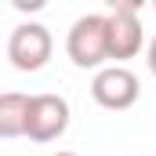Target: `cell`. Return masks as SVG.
Here are the masks:
<instances>
[{"mask_svg":"<svg viewBox=\"0 0 156 156\" xmlns=\"http://www.w3.org/2000/svg\"><path fill=\"white\" fill-rule=\"evenodd\" d=\"M29 102H33V94H22V91L0 94V138H22L26 134Z\"/></svg>","mask_w":156,"mask_h":156,"instance_id":"cell-6","label":"cell"},{"mask_svg":"<svg viewBox=\"0 0 156 156\" xmlns=\"http://www.w3.org/2000/svg\"><path fill=\"white\" fill-rule=\"evenodd\" d=\"M145 47V29L138 22V11H109V58L127 62L138 58Z\"/></svg>","mask_w":156,"mask_h":156,"instance_id":"cell-5","label":"cell"},{"mask_svg":"<svg viewBox=\"0 0 156 156\" xmlns=\"http://www.w3.org/2000/svg\"><path fill=\"white\" fill-rule=\"evenodd\" d=\"M145 66H149V73L156 76V37L149 40V47H145Z\"/></svg>","mask_w":156,"mask_h":156,"instance_id":"cell-9","label":"cell"},{"mask_svg":"<svg viewBox=\"0 0 156 156\" xmlns=\"http://www.w3.org/2000/svg\"><path fill=\"white\" fill-rule=\"evenodd\" d=\"M11 7H15V11H22V15H37V11L47 7V0H11Z\"/></svg>","mask_w":156,"mask_h":156,"instance_id":"cell-7","label":"cell"},{"mask_svg":"<svg viewBox=\"0 0 156 156\" xmlns=\"http://www.w3.org/2000/svg\"><path fill=\"white\" fill-rule=\"evenodd\" d=\"M149 4H153V11H156V0H149Z\"/></svg>","mask_w":156,"mask_h":156,"instance_id":"cell-11","label":"cell"},{"mask_svg":"<svg viewBox=\"0 0 156 156\" xmlns=\"http://www.w3.org/2000/svg\"><path fill=\"white\" fill-rule=\"evenodd\" d=\"M51 51H55V40L47 33V26L40 22H22L7 37V62L18 73H40L51 62Z\"/></svg>","mask_w":156,"mask_h":156,"instance_id":"cell-3","label":"cell"},{"mask_svg":"<svg viewBox=\"0 0 156 156\" xmlns=\"http://www.w3.org/2000/svg\"><path fill=\"white\" fill-rule=\"evenodd\" d=\"M69 102L62 94H33L29 102V123H26V138L37 142V145H47V142H58L66 131H69Z\"/></svg>","mask_w":156,"mask_h":156,"instance_id":"cell-4","label":"cell"},{"mask_svg":"<svg viewBox=\"0 0 156 156\" xmlns=\"http://www.w3.org/2000/svg\"><path fill=\"white\" fill-rule=\"evenodd\" d=\"M105 7L109 11H142L145 0H105Z\"/></svg>","mask_w":156,"mask_h":156,"instance_id":"cell-8","label":"cell"},{"mask_svg":"<svg viewBox=\"0 0 156 156\" xmlns=\"http://www.w3.org/2000/svg\"><path fill=\"white\" fill-rule=\"evenodd\" d=\"M91 98L102 109H109V113H123V109L138 105L142 80H138L134 69H127L123 62L102 66V69H94V80H91Z\"/></svg>","mask_w":156,"mask_h":156,"instance_id":"cell-2","label":"cell"},{"mask_svg":"<svg viewBox=\"0 0 156 156\" xmlns=\"http://www.w3.org/2000/svg\"><path fill=\"white\" fill-rule=\"evenodd\" d=\"M55 156H80V153H69V149H62V153H55Z\"/></svg>","mask_w":156,"mask_h":156,"instance_id":"cell-10","label":"cell"},{"mask_svg":"<svg viewBox=\"0 0 156 156\" xmlns=\"http://www.w3.org/2000/svg\"><path fill=\"white\" fill-rule=\"evenodd\" d=\"M66 55L76 69L109 66V15H80L66 33Z\"/></svg>","mask_w":156,"mask_h":156,"instance_id":"cell-1","label":"cell"}]
</instances>
